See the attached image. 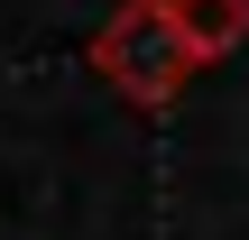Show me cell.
I'll return each mask as SVG.
<instances>
[{"label":"cell","mask_w":249,"mask_h":240,"mask_svg":"<svg viewBox=\"0 0 249 240\" xmlns=\"http://www.w3.org/2000/svg\"><path fill=\"white\" fill-rule=\"evenodd\" d=\"M92 74H102L120 102H139V111L176 102L185 74H194V46H185V28H176V0H120L111 28L92 37Z\"/></svg>","instance_id":"obj_1"},{"label":"cell","mask_w":249,"mask_h":240,"mask_svg":"<svg viewBox=\"0 0 249 240\" xmlns=\"http://www.w3.org/2000/svg\"><path fill=\"white\" fill-rule=\"evenodd\" d=\"M176 28H185L194 65H213V55H231L249 37V0H176Z\"/></svg>","instance_id":"obj_2"}]
</instances>
